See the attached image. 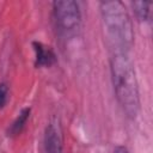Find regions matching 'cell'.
Wrapping results in <instances>:
<instances>
[{
    "mask_svg": "<svg viewBox=\"0 0 153 153\" xmlns=\"http://www.w3.org/2000/svg\"><path fill=\"white\" fill-rule=\"evenodd\" d=\"M110 73L120 106L128 118H136L140 111V92L135 68L129 55L124 53L111 54Z\"/></svg>",
    "mask_w": 153,
    "mask_h": 153,
    "instance_id": "6da1fadb",
    "label": "cell"
},
{
    "mask_svg": "<svg viewBox=\"0 0 153 153\" xmlns=\"http://www.w3.org/2000/svg\"><path fill=\"white\" fill-rule=\"evenodd\" d=\"M100 16L105 39L111 54H128L134 44V30L130 16L118 0L100 2Z\"/></svg>",
    "mask_w": 153,
    "mask_h": 153,
    "instance_id": "7a4b0ae2",
    "label": "cell"
},
{
    "mask_svg": "<svg viewBox=\"0 0 153 153\" xmlns=\"http://www.w3.org/2000/svg\"><path fill=\"white\" fill-rule=\"evenodd\" d=\"M55 29L61 38L68 39L76 35L81 24V12L78 2L73 0H57L53 2Z\"/></svg>",
    "mask_w": 153,
    "mask_h": 153,
    "instance_id": "3957f363",
    "label": "cell"
},
{
    "mask_svg": "<svg viewBox=\"0 0 153 153\" xmlns=\"http://www.w3.org/2000/svg\"><path fill=\"white\" fill-rule=\"evenodd\" d=\"M44 153H62V131L56 120L50 121L45 127Z\"/></svg>",
    "mask_w": 153,
    "mask_h": 153,
    "instance_id": "277c9868",
    "label": "cell"
},
{
    "mask_svg": "<svg viewBox=\"0 0 153 153\" xmlns=\"http://www.w3.org/2000/svg\"><path fill=\"white\" fill-rule=\"evenodd\" d=\"M32 47L35 50L36 67H50L56 62V55L50 47H47L38 41H33Z\"/></svg>",
    "mask_w": 153,
    "mask_h": 153,
    "instance_id": "5b68a950",
    "label": "cell"
},
{
    "mask_svg": "<svg viewBox=\"0 0 153 153\" xmlns=\"http://www.w3.org/2000/svg\"><path fill=\"white\" fill-rule=\"evenodd\" d=\"M30 112H31V109L30 108H24L17 116V118L13 121V123L11 124V127L8 128V135L11 136H16L18 134L22 133V130L24 129L25 124H26V121L29 120L30 117Z\"/></svg>",
    "mask_w": 153,
    "mask_h": 153,
    "instance_id": "8992f818",
    "label": "cell"
},
{
    "mask_svg": "<svg viewBox=\"0 0 153 153\" xmlns=\"http://www.w3.org/2000/svg\"><path fill=\"white\" fill-rule=\"evenodd\" d=\"M133 11L136 16V18L140 22H147L151 18V11H152V2L147 1H134L131 2Z\"/></svg>",
    "mask_w": 153,
    "mask_h": 153,
    "instance_id": "52a82bcc",
    "label": "cell"
},
{
    "mask_svg": "<svg viewBox=\"0 0 153 153\" xmlns=\"http://www.w3.org/2000/svg\"><path fill=\"white\" fill-rule=\"evenodd\" d=\"M8 100V86L4 82L0 84V109H2Z\"/></svg>",
    "mask_w": 153,
    "mask_h": 153,
    "instance_id": "ba28073f",
    "label": "cell"
},
{
    "mask_svg": "<svg viewBox=\"0 0 153 153\" xmlns=\"http://www.w3.org/2000/svg\"><path fill=\"white\" fill-rule=\"evenodd\" d=\"M114 153H129V152L124 146H117V147H115Z\"/></svg>",
    "mask_w": 153,
    "mask_h": 153,
    "instance_id": "9c48e42d",
    "label": "cell"
}]
</instances>
